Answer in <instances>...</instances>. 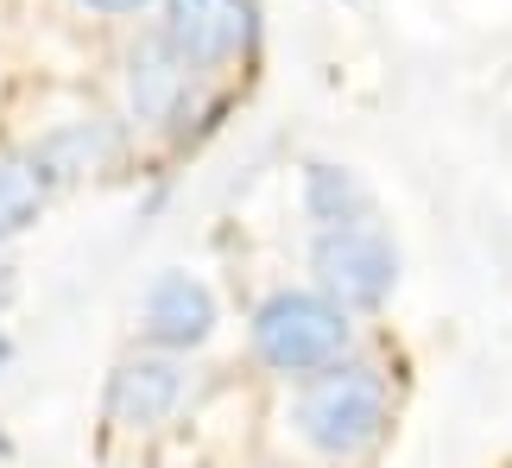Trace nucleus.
Returning a JSON list of instances; mask_svg holds the SVG:
<instances>
[{
    "mask_svg": "<svg viewBox=\"0 0 512 468\" xmlns=\"http://www.w3.org/2000/svg\"><path fill=\"white\" fill-rule=\"evenodd\" d=\"M247 342H253V355H260V367H272V374H285V380H310L317 367L342 361L354 348V310L336 304L323 285L317 291H272V298L253 310Z\"/></svg>",
    "mask_w": 512,
    "mask_h": 468,
    "instance_id": "obj_2",
    "label": "nucleus"
},
{
    "mask_svg": "<svg viewBox=\"0 0 512 468\" xmlns=\"http://www.w3.org/2000/svg\"><path fill=\"white\" fill-rule=\"evenodd\" d=\"M114 152H121V133L108 121H76V127H57L51 140L32 152V165H38V178H89Z\"/></svg>",
    "mask_w": 512,
    "mask_h": 468,
    "instance_id": "obj_8",
    "label": "nucleus"
},
{
    "mask_svg": "<svg viewBox=\"0 0 512 468\" xmlns=\"http://www.w3.org/2000/svg\"><path fill=\"white\" fill-rule=\"evenodd\" d=\"M0 456H7V437H0Z\"/></svg>",
    "mask_w": 512,
    "mask_h": 468,
    "instance_id": "obj_13",
    "label": "nucleus"
},
{
    "mask_svg": "<svg viewBox=\"0 0 512 468\" xmlns=\"http://www.w3.org/2000/svg\"><path fill=\"white\" fill-rule=\"evenodd\" d=\"M190 393V374H184V361L171 355V348H140V355H127L121 367L108 374V399H102V412L114 431H159V424L177 418V405H184Z\"/></svg>",
    "mask_w": 512,
    "mask_h": 468,
    "instance_id": "obj_5",
    "label": "nucleus"
},
{
    "mask_svg": "<svg viewBox=\"0 0 512 468\" xmlns=\"http://www.w3.org/2000/svg\"><path fill=\"white\" fill-rule=\"evenodd\" d=\"M298 437L310 443L317 456H336V462H354V456H367L373 443L386 437V424H392V380H386V367L380 361H329L317 367V374L304 380V393H298Z\"/></svg>",
    "mask_w": 512,
    "mask_h": 468,
    "instance_id": "obj_1",
    "label": "nucleus"
},
{
    "mask_svg": "<svg viewBox=\"0 0 512 468\" xmlns=\"http://www.w3.org/2000/svg\"><path fill=\"white\" fill-rule=\"evenodd\" d=\"M83 7H95V13H114V19H127V13H140L146 0H83Z\"/></svg>",
    "mask_w": 512,
    "mask_h": 468,
    "instance_id": "obj_11",
    "label": "nucleus"
},
{
    "mask_svg": "<svg viewBox=\"0 0 512 468\" xmlns=\"http://www.w3.org/2000/svg\"><path fill=\"white\" fill-rule=\"evenodd\" d=\"M7 355H13V342H7V336H0V367H7Z\"/></svg>",
    "mask_w": 512,
    "mask_h": 468,
    "instance_id": "obj_12",
    "label": "nucleus"
},
{
    "mask_svg": "<svg viewBox=\"0 0 512 468\" xmlns=\"http://www.w3.org/2000/svg\"><path fill=\"white\" fill-rule=\"evenodd\" d=\"M171 51L190 57L196 70H234L247 64L260 45V7L253 0H165V26Z\"/></svg>",
    "mask_w": 512,
    "mask_h": 468,
    "instance_id": "obj_4",
    "label": "nucleus"
},
{
    "mask_svg": "<svg viewBox=\"0 0 512 468\" xmlns=\"http://www.w3.org/2000/svg\"><path fill=\"white\" fill-rule=\"evenodd\" d=\"M196 70L190 57L171 51L165 32L140 38L127 51V102H133V121L146 127H184L190 121V102H196Z\"/></svg>",
    "mask_w": 512,
    "mask_h": 468,
    "instance_id": "obj_6",
    "label": "nucleus"
},
{
    "mask_svg": "<svg viewBox=\"0 0 512 468\" xmlns=\"http://www.w3.org/2000/svg\"><path fill=\"white\" fill-rule=\"evenodd\" d=\"M304 216L317 228H336V222H354V216H373V197L348 165L310 159L304 165Z\"/></svg>",
    "mask_w": 512,
    "mask_h": 468,
    "instance_id": "obj_9",
    "label": "nucleus"
},
{
    "mask_svg": "<svg viewBox=\"0 0 512 468\" xmlns=\"http://www.w3.org/2000/svg\"><path fill=\"white\" fill-rule=\"evenodd\" d=\"M38 203H45V178H38V165L26 159H0V234H19L32 216H38Z\"/></svg>",
    "mask_w": 512,
    "mask_h": 468,
    "instance_id": "obj_10",
    "label": "nucleus"
},
{
    "mask_svg": "<svg viewBox=\"0 0 512 468\" xmlns=\"http://www.w3.org/2000/svg\"><path fill=\"white\" fill-rule=\"evenodd\" d=\"M310 272H317V285L336 304L380 310L392 298V285H399V247H392V234L373 216H354V222H336V228H317Z\"/></svg>",
    "mask_w": 512,
    "mask_h": 468,
    "instance_id": "obj_3",
    "label": "nucleus"
},
{
    "mask_svg": "<svg viewBox=\"0 0 512 468\" xmlns=\"http://www.w3.org/2000/svg\"><path fill=\"white\" fill-rule=\"evenodd\" d=\"M140 336L152 348H171V355H190L215 336V298L203 279L190 272H159L152 291L140 298Z\"/></svg>",
    "mask_w": 512,
    "mask_h": 468,
    "instance_id": "obj_7",
    "label": "nucleus"
}]
</instances>
